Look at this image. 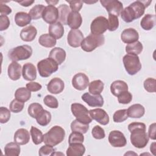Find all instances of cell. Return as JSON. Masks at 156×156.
I'll use <instances>...</instances> for the list:
<instances>
[{
  "label": "cell",
  "instance_id": "10",
  "mask_svg": "<svg viewBox=\"0 0 156 156\" xmlns=\"http://www.w3.org/2000/svg\"><path fill=\"white\" fill-rule=\"evenodd\" d=\"M102 5L106 9L108 14L118 16L123 10V5L121 2L118 0L100 1Z\"/></svg>",
  "mask_w": 156,
  "mask_h": 156
},
{
  "label": "cell",
  "instance_id": "24",
  "mask_svg": "<svg viewBox=\"0 0 156 156\" xmlns=\"http://www.w3.org/2000/svg\"><path fill=\"white\" fill-rule=\"evenodd\" d=\"M66 56L65 51L59 47H55L52 49L49 54V57L53 59L58 65H61L65 60Z\"/></svg>",
  "mask_w": 156,
  "mask_h": 156
},
{
  "label": "cell",
  "instance_id": "53",
  "mask_svg": "<svg viewBox=\"0 0 156 156\" xmlns=\"http://www.w3.org/2000/svg\"><path fill=\"white\" fill-rule=\"evenodd\" d=\"M10 26V20L7 16H0V30L3 31L8 29Z\"/></svg>",
  "mask_w": 156,
  "mask_h": 156
},
{
  "label": "cell",
  "instance_id": "51",
  "mask_svg": "<svg viewBox=\"0 0 156 156\" xmlns=\"http://www.w3.org/2000/svg\"><path fill=\"white\" fill-rule=\"evenodd\" d=\"M55 150L52 146L46 144L44 146H41L39 151L38 154L40 156H47V155H51L53 152H54Z\"/></svg>",
  "mask_w": 156,
  "mask_h": 156
},
{
  "label": "cell",
  "instance_id": "28",
  "mask_svg": "<svg viewBox=\"0 0 156 156\" xmlns=\"http://www.w3.org/2000/svg\"><path fill=\"white\" fill-rule=\"evenodd\" d=\"M48 30L49 34L56 40L61 38L64 34L63 26L59 21L50 24Z\"/></svg>",
  "mask_w": 156,
  "mask_h": 156
},
{
  "label": "cell",
  "instance_id": "25",
  "mask_svg": "<svg viewBox=\"0 0 156 156\" xmlns=\"http://www.w3.org/2000/svg\"><path fill=\"white\" fill-rule=\"evenodd\" d=\"M128 117L131 118H140L145 113L144 107L140 104H135L130 106L127 110Z\"/></svg>",
  "mask_w": 156,
  "mask_h": 156
},
{
  "label": "cell",
  "instance_id": "34",
  "mask_svg": "<svg viewBox=\"0 0 156 156\" xmlns=\"http://www.w3.org/2000/svg\"><path fill=\"white\" fill-rule=\"evenodd\" d=\"M88 91L89 93L92 94H101L104 90V84L103 82L101 80H95L88 85Z\"/></svg>",
  "mask_w": 156,
  "mask_h": 156
},
{
  "label": "cell",
  "instance_id": "27",
  "mask_svg": "<svg viewBox=\"0 0 156 156\" xmlns=\"http://www.w3.org/2000/svg\"><path fill=\"white\" fill-rule=\"evenodd\" d=\"M85 152V147L82 143L70 144L66 150L67 156H82Z\"/></svg>",
  "mask_w": 156,
  "mask_h": 156
},
{
  "label": "cell",
  "instance_id": "31",
  "mask_svg": "<svg viewBox=\"0 0 156 156\" xmlns=\"http://www.w3.org/2000/svg\"><path fill=\"white\" fill-rule=\"evenodd\" d=\"M39 44L45 48H52L56 43V39L49 34H44L40 36L38 38Z\"/></svg>",
  "mask_w": 156,
  "mask_h": 156
},
{
  "label": "cell",
  "instance_id": "59",
  "mask_svg": "<svg viewBox=\"0 0 156 156\" xmlns=\"http://www.w3.org/2000/svg\"><path fill=\"white\" fill-rule=\"evenodd\" d=\"M58 1H46V2L48 4V5H54L57 4L58 2Z\"/></svg>",
  "mask_w": 156,
  "mask_h": 156
},
{
  "label": "cell",
  "instance_id": "22",
  "mask_svg": "<svg viewBox=\"0 0 156 156\" xmlns=\"http://www.w3.org/2000/svg\"><path fill=\"white\" fill-rule=\"evenodd\" d=\"M21 65L17 62H12L8 66L7 73L9 78L12 80H17L20 79L22 74Z\"/></svg>",
  "mask_w": 156,
  "mask_h": 156
},
{
  "label": "cell",
  "instance_id": "45",
  "mask_svg": "<svg viewBox=\"0 0 156 156\" xmlns=\"http://www.w3.org/2000/svg\"><path fill=\"white\" fill-rule=\"evenodd\" d=\"M108 29L112 32L116 30L119 27V20L118 16L108 14Z\"/></svg>",
  "mask_w": 156,
  "mask_h": 156
},
{
  "label": "cell",
  "instance_id": "36",
  "mask_svg": "<svg viewBox=\"0 0 156 156\" xmlns=\"http://www.w3.org/2000/svg\"><path fill=\"white\" fill-rule=\"evenodd\" d=\"M143 49V46L142 43L139 41H136L134 43L127 44L126 46V52L129 54L138 55L142 52Z\"/></svg>",
  "mask_w": 156,
  "mask_h": 156
},
{
  "label": "cell",
  "instance_id": "21",
  "mask_svg": "<svg viewBox=\"0 0 156 156\" xmlns=\"http://www.w3.org/2000/svg\"><path fill=\"white\" fill-rule=\"evenodd\" d=\"M37 34V30L35 27L32 25H29L23 28L20 32L21 39L26 42H30L33 41Z\"/></svg>",
  "mask_w": 156,
  "mask_h": 156
},
{
  "label": "cell",
  "instance_id": "12",
  "mask_svg": "<svg viewBox=\"0 0 156 156\" xmlns=\"http://www.w3.org/2000/svg\"><path fill=\"white\" fill-rule=\"evenodd\" d=\"M42 18L43 20L50 24H54L58 20V12L54 5H48L43 12Z\"/></svg>",
  "mask_w": 156,
  "mask_h": 156
},
{
  "label": "cell",
  "instance_id": "5",
  "mask_svg": "<svg viewBox=\"0 0 156 156\" xmlns=\"http://www.w3.org/2000/svg\"><path fill=\"white\" fill-rule=\"evenodd\" d=\"M105 43V37L103 35L90 34L86 37L80 44L81 48L85 52H91L96 48L103 45Z\"/></svg>",
  "mask_w": 156,
  "mask_h": 156
},
{
  "label": "cell",
  "instance_id": "50",
  "mask_svg": "<svg viewBox=\"0 0 156 156\" xmlns=\"http://www.w3.org/2000/svg\"><path fill=\"white\" fill-rule=\"evenodd\" d=\"M10 111L6 107H1L0 108V122L2 124L6 123L10 118Z\"/></svg>",
  "mask_w": 156,
  "mask_h": 156
},
{
  "label": "cell",
  "instance_id": "9",
  "mask_svg": "<svg viewBox=\"0 0 156 156\" xmlns=\"http://www.w3.org/2000/svg\"><path fill=\"white\" fill-rule=\"evenodd\" d=\"M108 29V20L103 16H99L95 18L90 25L91 34L102 35Z\"/></svg>",
  "mask_w": 156,
  "mask_h": 156
},
{
  "label": "cell",
  "instance_id": "8",
  "mask_svg": "<svg viewBox=\"0 0 156 156\" xmlns=\"http://www.w3.org/2000/svg\"><path fill=\"white\" fill-rule=\"evenodd\" d=\"M71 110L73 115L79 121L85 124L91 122L92 118L90 115L89 110L82 104L73 103L71 105Z\"/></svg>",
  "mask_w": 156,
  "mask_h": 156
},
{
  "label": "cell",
  "instance_id": "18",
  "mask_svg": "<svg viewBox=\"0 0 156 156\" xmlns=\"http://www.w3.org/2000/svg\"><path fill=\"white\" fill-rule=\"evenodd\" d=\"M121 39L124 43L130 44L138 41L139 39V34L135 29L127 28L122 32Z\"/></svg>",
  "mask_w": 156,
  "mask_h": 156
},
{
  "label": "cell",
  "instance_id": "3",
  "mask_svg": "<svg viewBox=\"0 0 156 156\" xmlns=\"http://www.w3.org/2000/svg\"><path fill=\"white\" fill-rule=\"evenodd\" d=\"M65 136V130L59 126H54L43 135L45 144L55 146L62 142Z\"/></svg>",
  "mask_w": 156,
  "mask_h": 156
},
{
  "label": "cell",
  "instance_id": "46",
  "mask_svg": "<svg viewBox=\"0 0 156 156\" xmlns=\"http://www.w3.org/2000/svg\"><path fill=\"white\" fill-rule=\"evenodd\" d=\"M156 80L154 78H147L144 81V88L145 90L149 93H154L156 91Z\"/></svg>",
  "mask_w": 156,
  "mask_h": 156
},
{
  "label": "cell",
  "instance_id": "58",
  "mask_svg": "<svg viewBox=\"0 0 156 156\" xmlns=\"http://www.w3.org/2000/svg\"><path fill=\"white\" fill-rule=\"evenodd\" d=\"M150 150L152 152V154L154 155H155V151H156V147H155V143L154 142L151 144L150 147Z\"/></svg>",
  "mask_w": 156,
  "mask_h": 156
},
{
  "label": "cell",
  "instance_id": "40",
  "mask_svg": "<svg viewBox=\"0 0 156 156\" xmlns=\"http://www.w3.org/2000/svg\"><path fill=\"white\" fill-rule=\"evenodd\" d=\"M45 9V6L42 4H37L34 5L29 12V15L33 20H38L42 17L43 12Z\"/></svg>",
  "mask_w": 156,
  "mask_h": 156
},
{
  "label": "cell",
  "instance_id": "54",
  "mask_svg": "<svg viewBox=\"0 0 156 156\" xmlns=\"http://www.w3.org/2000/svg\"><path fill=\"white\" fill-rule=\"evenodd\" d=\"M26 87L30 91H33V92L38 91L39 90H40L42 88V86L41 84H40L38 82H29V83H26Z\"/></svg>",
  "mask_w": 156,
  "mask_h": 156
},
{
  "label": "cell",
  "instance_id": "19",
  "mask_svg": "<svg viewBox=\"0 0 156 156\" xmlns=\"http://www.w3.org/2000/svg\"><path fill=\"white\" fill-rule=\"evenodd\" d=\"M66 23L72 29H78L82 23V18L80 13L71 11L67 18Z\"/></svg>",
  "mask_w": 156,
  "mask_h": 156
},
{
  "label": "cell",
  "instance_id": "4",
  "mask_svg": "<svg viewBox=\"0 0 156 156\" xmlns=\"http://www.w3.org/2000/svg\"><path fill=\"white\" fill-rule=\"evenodd\" d=\"M32 54V48L30 46L24 44L13 48L9 51L8 57L12 62H18L29 58Z\"/></svg>",
  "mask_w": 156,
  "mask_h": 156
},
{
  "label": "cell",
  "instance_id": "33",
  "mask_svg": "<svg viewBox=\"0 0 156 156\" xmlns=\"http://www.w3.org/2000/svg\"><path fill=\"white\" fill-rule=\"evenodd\" d=\"M58 12V21L63 25L67 24L66 21L68 15L71 12L70 8L66 4H61L57 8Z\"/></svg>",
  "mask_w": 156,
  "mask_h": 156
},
{
  "label": "cell",
  "instance_id": "52",
  "mask_svg": "<svg viewBox=\"0 0 156 156\" xmlns=\"http://www.w3.org/2000/svg\"><path fill=\"white\" fill-rule=\"evenodd\" d=\"M69 4L70 9L73 12H79L82 7L83 1H66Z\"/></svg>",
  "mask_w": 156,
  "mask_h": 156
},
{
  "label": "cell",
  "instance_id": "39",
  "mask_svg": "<svg viewBox=\"0 0 156 156\" xmlns=\"http://www.w3.org/2000/svg\"><path fill=\"white\" fill-rule=\"evenodd\" d=\"M30 133L32 139V141L35 144H40L43 141V133L37 127L32 126L30 130Z\"/></svg>",
  "mask_w": 156,
  "mask_h": 156
},
{
  "label": "cell",
  "instance_id": "29",
  "mask_svg": "<svg viewBox=\"0 0 156 156\" xmlns=\"http://www.w3.org/2000/svg\"><path fill=\"white\" fill-rule=\"evenodd\" d=\"M155 15L153 14H146L141 19L140 22V26L144 30H150L155 26Z\"/></svg>",
  "mask_w": 156,
  "mask_h": 156
},
{
  "label": "cell",
  "instance_id": "6",
  "mask_svg": "<svg viewBox=\"0 0 156 156\" xmlns=\"http://www.w3.org/2000/svg\"><path fill=\"white\" fill-rule=\"evenodd\" d=\"M122 62L126 71L130 76L136 74L141 69V63L137 55L127 54L123 57Z\"/></svg>",
  "mask_w": 156,
  "mask_h": 156
},
{
  "label": "cell",
  "instance_id": "13",
  "mask_svg": "<svg viewBox=\"0 0 156 156\" xmlns=\"http://www.w3.org/2000/svg\"><path fill=\"white\" fill-rule=\"evenodd\" d=\"M83 39V34L79 29H71L67 35L68 43L73 48L79 47Z\"/></svg>",
  "mask_w": 156,
  "mask_h": 156
},
{
  "label": "cell",
  "instance_id": "55",
  "mask_svg": "<svg viewBox=\"0 0 156 156\" xmlns=\"http://www.w3.org/2000/svg\"><path fill=\"white\" fill-rule=\"evenodd\" d=\"M155 127H156V124L155 122H154L151 124L149 127L148 130V136L149 138H151V140H155L156 138L155 136Z\"/></svg>",
  "mask_w": 156,
  "mask_h": 156
},
{
  "label": "cell",
  "instance_id": "37",
  "mask_svg": "<svg viewBox=\"0 0 156 156\" xmlns=\"http://www.w3.org/2000/svg\"><path fill=\"white\" fill-rule=\"evenodd\" d=\"M51 114L49 112L46 110H43L39 115L37 116L36 121L37 123L41 126H46L48 124H49L51 120Z\"/></svg>",
  "mask_w": 156,
  "mask_h": 156
},
{
  "label": "cell",
  "instance_id": "35",
  "mask_svg": "<svg viewBox=\"0 0 156 156\" xmlns=\"http://www.w3.org/2000/svg\"><path fill=\"white\" fill-rule=\"evenodd\" d=\"M31 97L30 91L24 87L18 88L15 93V98L20 101L25 102L30 99Z\"/></svg>",
  "mask_w": 156,
  "mask_h": 156
},
{
  "label": "cell",
  "instance_id": "44",
  "mask_svg": "<svg viewBox=\"0 0 156 156\" xmlns=\"http://www.w3.org/2000/svg\"><path fill=\"white\" fill-rule=\"evenodd\" d=\"M24 102L18 101L16 99H13L9 105L10 110L13 113H19L21 112L24 108Z\"/></svg>",
  "mask_w": 156,
  "mask_h": 156
},
{
  "label": "cell",
  "instance_id": "57",
  "mask_svg": "<svg viewBox=\"0 0 156 156\" xmlns=\"http://www.w3.org/2000/svg\"><path fill=\"white\" fill-rule=\"evenodd\" d=\"M18 4H20L21 5L24 7H29L33 3H34L35 1H29V0H24V1H16Z\"/></svg>",
  "mask_w": 156,
  "mask_h": 156
},
{
  "label": "cell",
  "instance_id": "1",
  "mask_svg": "<svg viewBox=\"0 0 156 156\" xmlns=\"http://www.w3.org/2000/svg\"><path fill=\"white\" fill-rule=\"evenodd\" d=\"M146 129V125L143 122H133L128 125V130L130 132V142L134 147L142 149L147 144L149 136Z\"/></svg>",
  "mask_w": 156,
  "mask_h": 156
},
{
  "label": "cell",
  "instance_id": "43",
  "mask_svg": "<svg viewBox=\"0 0 156 156\" xmlns=\"http://www.w3.org/2000/svg\"><path fill=\"white\" fill-rule=\"evenodd\" d=\"M84 141L83 133L77 132H72L68 138L69 144L73 143H82Z\"/></svg>",
  "mask_w": 156,
  "mask_h": 156
},
{
  "label": "cell",
  "instance_id": "16",
  "mask_svg": "<svg viewBox=\"0 0 156 156\" xmlns=\"http://www.w3.org/2000/svg\"><path fill=\"white\" fill-rule=\"evenodd\" d=\"M92 119H94L101 125H107L109 122V116L107 113L102 108H95L89 110Z\"/></svg>",
  "mask_w": 156,
  "mask_h": 156
},
{
  "label": "cell",
  "instance_id": "11",
  "mask_svg": "<svg viewBox=\"0 0 156 156\" xmlns=\"http://www.w3.org/2000/svg\"><path fill=\"white\" fill-rule=\"evenodd\" d=\"M109 143L114 147H122L126 145V138L121 131L119 130H112L108 135Z\"/></svg>",
  "mask_w": 156,
  "mask_h": 156
},
{
  "label": "cell",
  "instance_id": "30",
  "mask_svg": "<svg viewBox=\"0 0 156 156\" xmlns=\"http://www.w3.org/2000/svg\"><path fill=\"white\" fill-rule=\"evenodd\" d=\"M31 17L29 13L24 12H19L15 16L16 24L20 27H24L31 22Z\"/></svg>",
  "mask_w": 156,
  "mask_h": 156
},
{
  "label": "cell",
  "instance_id": "42",
  "mask_svg": "<svg viewBox=\"0 0 156 156\" xmlns=\"http://www.w3.org/2000/svg\"><path fill=\"white\" fill-rule=\"evenodd\" d=\"M128 118L127 109H121L116 110L113 116V119L115 122H122Z\"/></svg>",
  "mask_w": 156,
  "mask_h": 156
},
{
  "label": "cell",
  "instance_id": "17",
  "mask_svg": "<svg viewBox=\"0 0 156 156\" xmlns=\"http://www.w3.org/2000/svg\"><path fill=\"white\" fill-rule=\"evenodd\" d=\"M65 88L64 82L58 77L52 79L47 85L48 91L54 94H59L63 91Z\"/></svg>",
  "mask_w": 156,
  "mask_h": 156
},
{
  "label": "cell",
  "instance_id": "32",
  "mask_svg": "<svg viewBox=\"0 0 156 156\" xmlns=\"http://www.w3.org/2000/svg\"><path fill=\"white\" fill-rule=\"evenodd\" d=\"M20 144L15 142L9 143L4 147V153L6 156H18L20 155Z\"/></svg>",
  "mask_w": 156,
  "mask_h": 156
},
{
  "label": "cell",
  "instance_id": "15",
  "mask_svg": "<svg viewBox=\"0 0 156 156\" xmlns=\"http://www.w3.org/2000/svg\"><path fill=\"white\" fill-rule=\"evenodd\" d=\"M81 98L90 107H101L104 105V99L101 94L95 95L90 93H85Z\"/></svg>",
  "mask_w": 156,
  "mask_h": 156
},
{
  "label": "cell",
  "instance_id": "14",
  "mask_svg": "<svg viewBox=\"0 0 156 156\" xmlns=\"http://www.w3.org/2000/svg\"><path fill=\"white\" fill-rule=\"evenodd\" d=\"M88 85L89 79L88 76L83 73H79L75 74L72 79V85L77 90H84Z\"/></svg>",
  "mask_w": 156,
  "mask_h": 156
},
{
  "label": "cell",
  "instance_id": "7",
  "mask_svg": "<svg viewBox=\"0 0 156 156\" xmlns=\"http://www.w3.org/2000/svg\"><path fill=\"white\" fill-rule=\"evenodd\" d=\"M58 64L51 58H46L37 63V69L40 76L48 77L58 70Z\"/></svg>",
  "mask_w": 156,
  "mask_h": 156
},
{
  "label": "cell",
  "instance_id": "47",
  "mask_svg": "<svg viewBox=\"0 0 156 156\" xmlns=\"http://www.w3.org/2000/svg\"><path fill=\"white\" fill-rule=\"evenodd\" d=\"M43 102L46 106L51 108H57L58 107L57 99L52 95H46L44 98Z\"/></svg>",
  "mask_w": 156,
  "mask_h": 156
},
{
  "label": "cell",
  "instance_id": "48",
  "mask_svg": "<svg viewBox=\"0 0 156 156\" xmlns=\"http://www.w3.org/2000/svg\"><path fill=\"white\" fill-rule=\"evenodd\" d=\"M117 98L118 102L122 104H129L132 100V95L128 91L121 93L117 96Z\"/></svg>",
  "mask_w": 156,
  "mask_h": 156
},
{
  "label": "cell",
  "instance_id": "56",
  "mask_svg": "<svg viewBox=\"0 0 156 156\" xmlns=\"http://www.w3.org/2000/svg\"><path fill=\"white\" fill-rule=\"evenodd\" d=\"M0 13L1 15H5L7 16V15H9L10 13H12V9L8 5L1 3L0 4Z\"/></svg>",
  "mask_w": 156,
  "mask_h": 156
},
{
  "label": "cell",
  "instance_id": "23",
  "mask_svg": "<svg viewBox=\"0 0 156 156\" xmlns=\"http://www.w3.org/2000/svg\"><path fill=\"white\" fill-rule=\"evenodd\" d=\"M14 141L20 145H24L29 143L30 140V135L29 131L24 128L18 129L13 137Z\"/></svg>",
  "mask_w": 156,
  "mask_h": 156
},
{
  "label": "cell",
  "instance_id": "49",
  "mask_svg": "<svg viewBox=\"0 0 156 156\" xmlns=\"http://www.w3.org/2000/svg\"><path fill=\"white\" fill-rule=\"evenodd\" d=\"M91 134L97 140H101L105 138V133L104 129L99 126H95L92 130Z\"/></svg>",
  "mask_w": 156,
  "mask_h": 156
},
{
  "label": "cell",
  "instance_id": "41",
  "mask_svg": "<svg viewBox=\"0 0 156 156\" xmlns=\"http://www.w3.org/2000/svg\"><path fill=\"white\" fill-rule=\"evenodd\" d=\"M43 110L42 105L40 104L34 102L30 104L27 108L28 114L33 118H36L39 113Z\"/></svg>",
  "mask_w": 156,
  "mask_h": 156
},
{
  "label": "cell",
  "instance_id": "38",
  "mask_svg": "<svg viewBox=\"0 0 156 156\" xmlns=\"http://www.w3.org/2000/svg\"><path fill=\"white\" fill-rule=\"evenodd\" d=\"M71 129L72 132H77L84 134L89 129V125L88 124H85L75 119L71 124Z\"/></svg>",
  "mask_w": 156,
  "mask_h": 156
},
{
  "label": "cell",
  "instance_id": "26",
  "mask_svg": "<svg viewBox=\"0 0 156 156\" xmlns=\"http://www.w3.org/2000/svg\"><path fill=\"white\" fill-rule=\"evenodd\" d=\"M110 91L115 96L117 97L121 93L128 91V85L123 80H115L110 85Z\"/></svg>",
  "mask_w": 156,
  "mask_h": 156
},
{
  "label": "cell",
  "instance_id": "20",
  "mask_svg": "<svg viewBox=\"0 0 156 156\" xmlns=\"http://www.w3.org/2000/svg\"><path fill=\"white\" fill-rule=\"evenodd\" d=\"M22 76L27 81H32L37 78V69L31 63H25L22 68Z\"/></svg>",
  "mask_w": 156,
  "mask_h": 156
},
{
  "label": "cell",
  "instance_id": "2",
  "mask_svg": "<svg viewBox=\"0 0 156 156\" xmlns=\"http://www.w3.org/2000/svg\"><path fill=\"white\" fill-rule=\"evenodd\" d=\"M151 1H136L124 8L121 12V17L126 23H131L140 18L145 12V9L151 3Z\"/></svg>",
  "mask_w": 156,
  "mask_h": 156
}]
</instances>
